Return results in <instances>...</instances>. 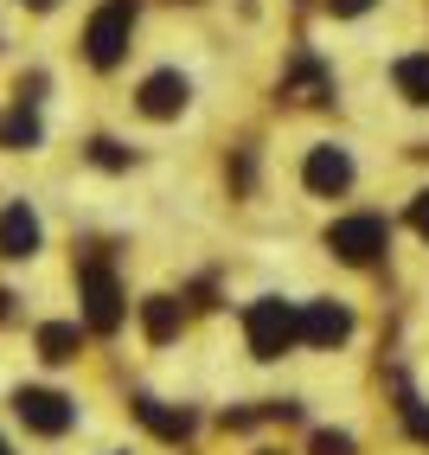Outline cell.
Masks as SVG:
<instances>
[{
	"label": "cell",
	"mask_w": 429,
	"mask_h": 455,
	"mask_svg": "<svg viewBox=\"0 0 429 455\" xmlns=\"http://www.w3.org/2000/svg\"><path fill=\"white\" fill-rule=\"evenodd\" d=\"M135 13H141V0H103V7L90 13V26H83V58H90L97 71L122 65L129 33H135Z\"/></svg>",
	"instance_id": "cell-1"
},
{
	"label": "cell",
	"mask_w": 429,
	"mask_h": 455,
	"mask_svg": "<svg viewBox=\"0 0 429 455\" xmlns=\"http://www.w3.org/2000/svg\"><path fill=\"white\" fill-rule=\"evenodd\" d=\"M243 333H250V353L257 359H282L295 340H301V308H289V301H250V315H243Z\"/></svg>",
	"instance_id": "cell-2"
},
{
	"label": "cell",
	"mask_w": 429,
	"mask_h": 455,
	"mask_svg": "<svg viewBox=\"0 0 429 455\" xmlns=\"http://www.w3.org/2000/svg\"><path fill=\"white\" fill-rule=\"evenodd\" d=\"M327 251L340 263H353V269H365V263H378L391 251V225L378 219V212H353V219L327 225Z\"/></svg>",
	"instance_id": "cell-3"
},
{
	"label": "cell",
	"mask_w": 429,
	"mask_h": 455,
	"mask_svg": "<svg viewBox=\"0 0 429 455\" xmlns=\"http://www.w3.org/2000/svg\"><path fill=\"white\" fill-rule=\"evenodd\" d=\"M83 321L97 327V333H115L122 327V289H115V276L90 257L83 263Z\"/></svg>",
	"instance_id": "cell-4"
},
{
	"label": "cell",
	"mask_w": 429,
	"mask_h": 455,
	"mask_svg": "<svg viewBox=\"0 0 429 455\" xmlns=\"http://www.w3.org/2000/svg\"><path fill=\"white\" fill-rule=\"evenodd\" d=\"M13 411L26 417V430H39V436H65L77 423V404L65 398V391H20Z\"/></svg>",
	"instance_id": "cell-5"
},
{
	"label": "cell",
	"mask_w": 429,
	"mask_h": 455,
	"mask_svg": "<svg viewBox=\"0 0 429 455\" xmlns=\"http://www.w3.org/2000/svg\"><path fill=\"white\" fill-rule=\"evenodd\" d=\"M301 180H308V193H321V199H340V193L353 187V155L327 141V148H314V155H308Z\"/></svg>",
	"instance_id": "cell-6"
},
{
	"label": "cell",
	"mask_w": 429,
	"mask_h": 455,
	"mask_svg": "<svg viewBox=\"0 0 429 455\" xmlns=\"http://www.w3.org/2000/svg\"><path fill=\"white\" fill-rule=\"evenodd\" d=\"M353 333V308L346 301H308V308H301V340L308 347H340Z\"/></svg>",
	"instance_id": "cell-7"
},
{
	"label": "cell",
	"mask_w": 429,
	"mask_h": 455,
	"mask_svg": "<svg viewBox=\"0 0 429 455\" xmlns=\"http://www.w3.org/2000/svg\"><path fill=\"white\" fill-rule=\"evenodd\" d=\"M33 251H39V212L20 199V205L0 212V257L20 263V257H33Z\"/></svg>",
	"instance_id": "cell-8"
},
{
	"label": "cell",
	"mask_w": 429,
	"mask_h": 455,
	"mask_svg": "<svg viewBox=\"0 0 429 455\" xmlns=\"http://www.w3.org/2000/svg\"><path fill=\"white\" fill-rule=\"evenodd\" d=\"M187 97H193V90H187V77H179V71H155V77L141 84V116L167 123V116L187 109Z\"/></svg>",
	"instance_id": "cell-9"
},
{
	"label": "cell",
	"mask_w": 429,
	"mask_h": 455,
	"mask_svg": "<svg viewBox=\"0 0 429 455\" xmlns=\"http://www.w3.org/2000/svg\"><path fill=\"white\" fill-rule=\"evenodd\" d=\"M333 97V77L314 65V58H295V71L282 77V103H295V109H314V103H327Z\"/></svg>",
	"instance_id": "cell-10"
},
{
	"label": "cell",
	"mask_w": 429,
	"mask_h": 455,
	"mask_svg": "<svg viewBox=\"0 0 429 455\" xmlns=\"http://www.w3.org/2000/svg\"><path fill=\"white\" fill-rule=\"evenodd\" d=\"M135 417H141V423H147L155 436H167V443L193 436V417H187V411H167L161 398H135Z\"/></svg>",
	"instance_id": "cell-11"
},
{
	"label": "cell",
	"mask_w": 429,
	"mask_h": 455,
	"mask_svg": "<svg viewBox=\"0 0 429 455\" xmlns=\"http://www.w3.org/2000/svg\"><path fill=\"white\" fill-rule=\"evenodd\" d=\"M0 148H39V109L26 103V97L0 116Z\"/></svg>",
	"instance_id": "cell-12"
},
{
	"label": "cell",
	"mask_w": 429,
	"mask_h": 455,
	"mask_svg": "<svg viewBox=\"0 0 429 455\" xmlns=\"http://www.w3.org/2000/svg\"><path fill=\"white\" fill-rule=\"evenodd\" d=\"M179 321H187V315H179V301H173V295L141 301V327H147V340H173V333H179Z\"/></svg>",
	"instance_id": "cell-13"
},
{
	"label": "cell",
	"mask_w": 429,
	"mask_h": 455,
	"mask_svg": "<svg viewBox=\"0 0 429 455\" xmlns=\"http://www.w3.org/2000/svg\"><path fill=\"white\" fill-rule=\"evenodd\" d=\"M39 353L52 359V366H65V359L83 353V333H77L71 321H52V327H39Z\"/></svg>",
	"instance_id": "cell-14"
},
{
	"label": "cell",
	"mask_w": 429,
	"mask_h": 455,
	"mask_svg": "<svg viewBox=\"0 0 429 455\" xmlns=\"http://www.w3.org/2000/svg\"><path fill=\"white\" fill-rule=\"evenodd\" d=\"M397 90H404V103H429V52H410V58H397Z\"/></svg>",
	"instance_id": "cell-15"
},
{
	"label": "cell",
	"mask_w": 429,
	"mask_h": 455,
	"mask_svg": "<svg viewBox=\"0 0 429 455\" xmlns=\"http://www.w3.org/2000/svg\"><path fill=\"white\" fill-rule=\"evenodd\" d=\"M314 455H353V436H340V430H321V436H314Z\"/></svg>",
	"instance_id": "cell-16"
},
{
	"label": "cell",
	"mask_w": 429,
	"mask_h": 455,
	"mask_svg": "<svg viewBox=\"0 0 429 455\" xmlns=\"http://www.w3.org/2000/svg\"><path fill=\"white\" fill-rule=\"evenodd\" d=\"M410 225H417V231H423V237H429V187H423V193H417V199H410Z\"/></svg>",
	"instance_id": "cell-17"
},
{
	"label": "cell",
	"mask_w": 429,
	"mask_h": 455,
	"mask_svg": "<svg viewBox=\"0 0 429 455\" xmlns=\"http://www.w3.org/2000/svg\"><path fill=\"white\" fill-rule=\"evenodd\" d=\"M97 161H103V167H122V161H129V155H122V148H115V141H97Z\"/></svg>",
	"instance_id": "cell-18"
},
{
	"label": "cell",
	"mask_w": 429,
	"mask_h": 455,
	"mask_svg": "<svg viewBox=\"0 0 429 455\" xmlns=\"http://www.w3.org/2000/svg\"><path fill=\"white\" fill-rule=\"evenodd\" d=\"M327 7H333V13H365L372 0H327Z\"/></svg>",
	"instance_id": "cell-19"
},
{
	"label": "cell",
	"mask_w": 429,
	"mask_h": 455,
	"mask_svg": "<svg viewBox=\"0 0 429 455\" xmlns=\"http://www.w3.org/2000/svg\"><path fill=\"white\" fill-rule=\"evenodd\" d=\"M7 315H13V295H7V289H0V321H7Z\"/></svg>",
	"instance_id": "cell-20"
},
{
	"label": "cell",
	"mask_w": 429,
	"mask_h": 455,
	"mask_svg": "<svg viewBox=\"0 0 429 455\" xmlns=\"http://www.w3.org/2000/svg\"><path fill=\"white\" fill-rule=\"evenodd\" d=\"M26 7H39V13H45V7H58V0H26Z\"/></svg>",
	"instance_id": "cell-21"
},
{
	"label": "cell",
	"mask_w": 429,
	"mask_h": 455,
	"mask_svg": "<svg viewBox=\"0 0 429 455\" xmlns=\"http://www.w3.org/2000/svg\"><path fill=\"white\" fill-rule=\"evenodd\" d=\"M0 455H7V443H0Z\"/></svg>",
	"instance_id": "cell-22"
}]
</instances>
